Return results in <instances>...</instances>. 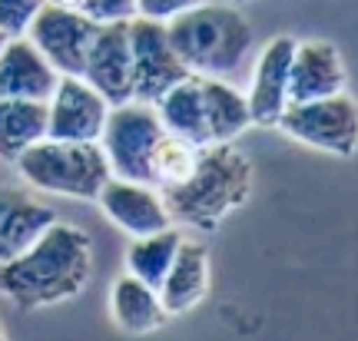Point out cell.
<instances>
[{
    "label": "cell",
    "instance_id": "obj_1",
    "mask_svg": "<svg viewBox=\"0 0 358 341\" xmlns=\"http://www.w3.org/2000/svg\"><path fill=\"white\" fill-rule=\"evenodd\" d=\"M93 272V242L80 226L50 222L20 255L0 266V295L20 308L40 312L73 302Z\"/></svg>",
    "mask_w": 358,
    "mask_h": 341
},
{
    "label": "cell",
    "instance_id": "obj_2",
    "mask_svg": "<svg viewBox=\"0 0 358 341\" xmlns=\"http://www.w3.org/2000/svg\"><path fill=\"white\" fill-rule=\"evenodd\" d=\"M252 186L256 173L243 152L232 143H209L199 150L189 179L173 189H163V199L173 226L213 232L226 215L249 203Z\"/></svg>",
    "mask_w": 358,
    "mask_h": 341
},
{
    "label": "cell",
    "instance_id": "obj_3",
    "mask_svg": "<svg viewBox=\"0 0 358 341\" xmlns=\"http://www.w3.org/2000/svg\"><path fill=\"white\" fill-rule=\"evenodd\" d=\"M166 34L182 66L196 76L236 80L256 53L252 24L236 3L203 0L192 10L166 20Z\"/></svg>",
    "mask_w": 358,
    "mask_h": 341
},
{
    "label": "cell",
    "instance_id": "obj_4",
    "mask_svg": "<svg viewBox=\"0 0 358 341\" xmlns=\"http://www.w3.org/2000/svg\"><path fill=\"white\" fill-rule=\"evenodd\" d=\"M13 166L30 189L43 192V196L83 199V203H93L100 186L110 179V166H106L100 143L43 136L30 150L20 152Z\"/></svg>",
    "mask_w": 358,
    "mask_h": 341
},
{
    "label": "cell",
    "instance_id": "obj_5",
    "mask_svg": "<svg viewBox=\"0 0 358 341\" xmlns=\"http://www.w3.org/2000/svg\"><path fill=\"white\" fill-rule=\"evenodd\" d=\"M275 129L302 146L348 159L355 156L358 146V106L348 93L285 103V110L275 119Z\"/></svg>",
    "mask_w": 358,
    "mask_h": 341
},
{
    "label": "cell",
    "instance_id": "obj_6",
    "mask_svg": "<svg viewBox=\"0 0 358 341\" xmlns=\"http://www.w3.org/2000/svg\"><path fill=\"white\" fill-rule=\"evenodd\" d=\"M159 136H163V126H159L153 103H113L100 129V139H96L103 156H106L110 176L150 182V156H153V146Z\"/></svg>",
    "mask_w": 358,
    "mask_h": 341
},
{
    "label": "cell",
    "instance_id": "obj_7",
    "mask_svg": "<svg viewBox=\"0 0 358 341\" xmlns=\"http://www.w3.org/2000/svg\"><path fill=\"white\" fill-rule=\"evenodd\" d=\"M189 73L169 43L163 20H129V100L156 103L173 83Z\"/></svg>",
    "mask_w": 358,
    "mask_h": 341
},
{
    "label": "cell",
    "instance_id": "obj_8",
    "mask_svg": "<svg viewBox=\"0 0 358 341\" xmlns=\"http://www.w3.org/2000/svg\"><path fill=\"white\" fill-rule=\"evenodd\" d=\"M96 27L87 13L80 10H66V7H53L43 3L40 13L30 20L24 37L37 47L57 73H83V60L93 37H96Z\"/></svg>",
    "mask_w": 358,
    "mask_h": 341
},
{
    "label": "cell",
    "instance_id": "obj_9",
    "mask_svg": "<svg viewBox=\"0 0 358 341\" xmlns=\"http://www.w3.org/2000/svg\"><path fill=\"white\" fill-rule=\"evenodd\" d=\"M113 103L83 76L60 73L53 93L47 96V136L73 139V143H96Z\"/></svg>",
    "mask_w": 358,
    "mask_h": 341
},
{
    "label": "cell",
    "instance_id": "obj_10",
    "mask_svg": "<svg viewBox=\"0 0 358 341\" xmlns=\"http://www.w3.org/2000/svg\"><path fill=\"white\" fill-rule=\"evenodd\" d=\"M93 203L100 205V212L120 232H127L129 239L150 235V232H159V228L173 226L166 199H163V189H156L153 182H143V179L110 176L100 186Z\"/></svg>",
    "mask_w": 358,
    "mask_h": 341
},
{
    "label": "cell",
    "instance_id": "obj_11",
    "mask_svg": "<svg viewBox=\"0 0 358 341\" xmlns=\"http://www.w3.org/2000/svg\"><path fill=\"white\" fill-rule=\"evenodd\" d=\"M295 37H272L256 53L249 70V87L243 89L249 116L256 126H275L279 113L289 103V66H292Z\"/></svg>",
    "mask_w": 358,
    "mask_h": 341
},
{
    "label": "cell",
    "instance_id": "obj_12",
    "mask_svg": "<svg viewBox=\"0 0 358 341\" xmlns=\"http://www.w3.org/2000/svg\"><path fill=\"white\" fill-rule=\"evenodd\" d=\"M348 73L342 50L329 40H295L289 66V103L345 93Z\"/></svg>",
    "mask_w": 358,
    "mask_h": 341
},
{
    "label": "cell",
    "instance_id": "obj_13",
    "mask_svg": "<svg viewBox=\"0 0 358 341\" xmlns=\"http://www.w3.org/2000/svg\"><path fill=\"white\" fill-rule=\"evenodd\" d=\"M60 73L50 60L20 34L0 43V96L3 100H40L47 103Z\"/></svg>",
    "mask_w": 358,
    "mask_h": 341
},
{
    "label": "cell",
    "instance_id": "obj_14",
    "mask_svg": "<svg viewBox=\"0 0 358 341\" xmlns=\"http://www.w3.org/2000/svg\"><path fill=\"white\" fill-rule=\"evenodd\" d=\"M80 76L100 89L110 103L129 100V20L96 27Z\"/></svg>",
    "mask_w": 358,
    "mask_h": 341
},
{
    "label": "cell",
    "instance_id": "obj_15",
    "mask_svg": "<svg viewBox=\"0 0 358 341\" xmlns=\"http://www.w3.org/2000/svg\"><path fill=\"white\" fill-rule=\"evenodd\" d=\"M213 268H209V249L196 239H179V249L173 255V266L159 282V298L166 315H186L209 298Z\"/></svg>",
    "mask_w": 358,
    "mask_h": 341
},
{
    "label": "cell",
    "instance_id": "obj_16",
    "mask_svg": "<svg viewBox=\"0 0 358 341\" xmlns=\"http://www.w3.org/2000/svg\"><path fill=\"white\" fill-rule=\"evenodd\" d=\"M57 222L47 203L20 189H0V266L20 255L43 228Z\"/></svg>",
    "mask_w": 358,
    "mask_h": 341
},
{
    "label": "cell",
    "instance_id": "obj_17",
    "mask_svg": "<svg viewBox=\"0 0 358 341\" xmlns=\"http://www.w3.org/2000/svg\"><path fill=\"white\" fill-rule=\"evenodd\" d=\"M110 315L127 335H153L169 321L159 291L129 272H123L110 289Z\"/></svg>",
    "mask_w": 358,
    "mask_h": 341
},
{
    "label": "cell",
    "instance_id": "obj_18",
    "mask_svg": "<svg viewBox=\"0 0 358 341\" xmlns=\"http://www.w3.org/2000/svg\"><path fill=\"white\" fill-rule=\"evenodd\" d=\"M159 126L179 139H189L196 146H209V133H206V113H203V80L196 73H186L179 83L153 103Z\"/></svg>",
    "mask_w": 358,
    "mask_h": 341
},
{
    "label": "cell",
    "instance_id": "obj_19",
    "mask_svg": "<svg viewBox=\"0 0 358 341\" xmlns=\"http://www.w3.org/2000/svg\"><path fill=\"white\" fill-rule=\"evenodd\" d=\"M199 80H203V113L209 143H236L252 126L245 93L236 87V80H216V76H199Z\"/></svg>",
    "mask_w": 358,
    "mask_h": 341
},
{
    "label": "cell",
    "instance_id": "obj_20",
    "mask_svg": "<svg viewBox=\"0 0 358 341\" xmlns=\"http://www.w3.org/2000/svg\"><path fill=\"white\" fill-rule=\"evenodd\" d=\"M43 136H47V103L0 96V159L13 163Z\"/></svg>",
    "mask_w": 358,
    "mask_h": 341
},
{
    "label": "cell",
    "instance_id": "obj_21",
    "mask_svg": "<svg viewBox=\"0 0 358 341\" xmlns=\"http://www.w3.org/2000/svg\"><path fill=\"white\" fill-rule=\"evenodd\" d=\"M179 239H182V235H179L176 226L129 239L127 272L129 275H136L140 282H146V285L159 289L163 275H166L169 266H173V255H176V249H179Z\"/></svg>",
    "mask_w": 358,
    "mask_h": 341
},
{
    "label": "cell",
    "instance_id": "obj_22",
    "mask_svg": "<svg viewBox=\"0 0 358 341\" xmlns=\"http://www.w3.org/2000/svg\"><path fill=\"white\" fill-rule=\"evenodd\" d=\"M199 150L203 146H196L189 139H179L163 129V136L156 139L153 156H150V182L156 189H173L179 182H186L189 173L196 169Z\"/></svg>",
    "mask_w": 358,
    "mask_h": 341
},
{
    "label": "cell",
    "instance_id": "obj_23",
    "mask_svg": "<svg viewBox=\"0 0 358 341\" xmlns=\"http://www.w3.org/2000/svg\"><path fill=\"white\" fill-rule=\"evenodd\" d=\"M47 0H0V34L3 37H20L27 34L30 20L40 13Z\"/></svg>",
    "mask_w": 358,
    "mask_h": 341
},
{
    "label": "cell",
    "instance_id": "obj_24",
    "mask_svg": "<svg viewBox=\"0 0 358 341\" xmlns=\"http://www.w3.org/2000/svg\"><path fill=\"white\" fill-rule=\"evenodd\" d=\"M77 10L93 24H127L136 17V0H80Z\"/></svg>",
    "mask_w": 358,
    "mask_h": 341
},
{
    "label": "cell",
    "instance_id": "obj_25",
    "mask_svg": "<svg viewBox=\"0 0 358 341\" xmlns=\"http://www.w3.org/2000/svg\"><path fill=\"white\" fill-rule=\"evenodd\" d=\"M196 3L203 0H136V17H146V20H173L179 13L192 10Z\"/></svg>",
    "mask_w": 358,
    "mask_h": 341
},
{
    "label": "cell",
    "instance_id": "obj_26",
    "mask_svg": "<svg viewBox=\"0 0 358 341\" xmlns=\"http://www.w3.org/2000/svg\"><path fill=\"white\" fill-rule=\"evenodd\" d=\"M47 3H53V7H66V10H77L80 0H47Z\"/></svg>",
    "mask_w": 358,
    "mask_h": 341
},
{
    "label": "cell",
    "instance_id": "obj_27",
    "mask_svg": "<svg viewBox=\"0 0 358 341\" xmlns=\"http://www.w3.org/2000/svg\"><path fill=\"white\" fill-rule=\"evenodd\" d=\"M229 3H236V7H243V3H252V0H229Z\"/></svg>",
    "mask_w": 358,
    "mask_h": 341
},
{
    "label": "cell",
    "instance_id": "obj_28",
    "mask_svg": "<svg viewBox=\"0 0 358 341\" xmlns=\"http://www.w3.org/2000/svg\"><path fill=\"white\" fill-rule=\"evenodd\" d=\"M3 40H7V37H3V34H0V43H3Z\"/></svg>",
    "mask_w": 358,
    "mask_h": 341
},
{
    "label": "cell",
    "instance_id": "obj_29",
    "mask_svg": "<svg viewBox=\"0 0 358 341\" xmlns=\"http://www.w3.org/2000/svg\"><path fill=\"white\" fill-rule=\"evenodd\" d=\"M0 338H3V328H0Z\"/></svg>",
    "mask_w": 358,
    "mask_h": 341
}]
</instances>
